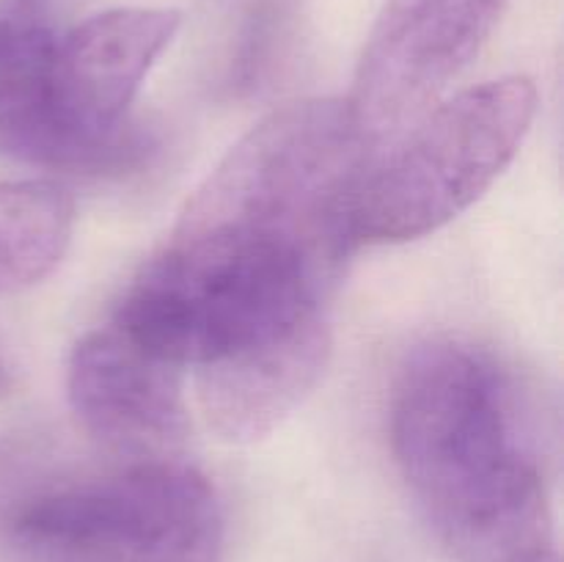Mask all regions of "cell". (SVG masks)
Returning a JSON list of instances; mask_svg holds the SVG:
<instances>
[{"label":"cell","mask_w":564,"mask_h":562,"mask_svg":"<svg viewBox=\"0 0 564 562\" xmlns=\"http://www.w3.org/2000/svg\"><path fill=\"white\" fill-rule=\"evenodd\" d=\"M532 402L490 350L433 339L402 364L391 452L441 543L501 562L549 543V499Z\"/></svg>","instance_id":"obj_1"},{"label":"cell","mask_w":564,"mask_h":562,"mask_svg":"<svg viewBox=\"0 0 564 562\" xmlns=\"http://www.w3.org/2000/svg\"><path fill=\"white\" fill-rule=\"evenodd\" d=\"M334 270L273 237L174 231L124 292L113 323L176 367H209L325 323Z\"/></svg>","instance_id":"obj_3"},{"label":"cell","mask_w":564,"mask_h":562,"mask_svg":"<svg viewBox=\"0 0 564 562\" xmlns=\"http://www.w3.org/2000/svg\"><path fill=\"white\" fill-rule=\"evenodd\" d=\"M55 36L0 17V152L47 165V64Z\"/></svg>","instance_id":"obj_11"},{"label":"cell","mask_w":564,"mask_h":562,"mask_svg":"<svg viewBox=\"0 0 564 562\" xmlns=\"http://www.w3.org/2000/svg\"><path fill=\"white\" fill-rule=\"evenodd\" d=\"M378 152L347 99L279 108L226 152L187 202L174 231H242L295 242L336 264L352 242L347 213Z\"/></svg>","instance_id":"obj_4"},{"label":"cell","mask_w":564,"mask_h":562,"mask_svg":"<svg viewBox=\"0 0 564 562\" xmlns=\"http://www.w3.org/2000/svg\"><path fill=\"white\" fill-rule=\"evenodd\" d=\"M72 413L108 457L169 461L187 435L185 369L116 323L75 345L66 369Z\"/></svg>","instance_id":"obj_8"},{"label":"cell","mask_w":564,"mask_h":562,"mask_svg":"<svg viewBox=\"0 0 564 562\" xmlns=\"http://www.w3.org/2000/svg\"><path fill=\"white\" fill-rule=\"evenodd\" d=\"M213 485L180 457L50 466L0 446V545L22 562H213Z\"/></svg>","instance_id":"obj_2"},{"label":"cell","mask_w":564,"mask_h":562,"mask_svg":"<svg viewBox=\"0 0 564 562\" xmlns=\"http://www.w3.org/2000/svg\"><path fill=\"white\" fill-rule=\"evenodd\" d=\"M330 350L334 336L325 320L275 345L193 369L204 422L226 444L264 439L317 389Z\"/></svg>","instance_id":"obj_9"},{"label":"cell","mask_w":564,"mask_h":562,"mask_svg":"<svg viewBox=\"0 0 564 562\" xmlns=\"http://www.w3.org/2000/svg\"><path fill=\"white\" fill-rule=\"evenodd\" d=\"M9 391V372H6V364L0 361V397Z\"/></svg>","instance_id":"obj_13"},{"label":"cell","mask_w":564,"mask_h":562,"mask_svg":"<svg viewBox=\"0 0 564 562\" xmlns=\"http://www.w3.org/2000/svg\"><path fill=\"white\" fill-rule=\"evenodd\" d=\"M501 562H560V554H556L551 545H543V549L523 551V554H516L510 556V560H501Z\"/></svg>","instance_id":"obj_12"},{"label":"cell","mask_w":564,"mask_h":562,"mask_svg":"<svg viewBox=\"0 0 564 562\" xmlns=\"http://www.w3.org/2000/svg\"><path fill=\"white\" fill-rule=\"evenodd\" d=\"M75 204L47 180L0 182V295L47 279L69 248Z\"/></svg>","instance_id":"obj_10"},{"label":"cell","mask_w":564,"mask_h":562,"mask_svg":"<svg viewBox=\"0 0 564 562\" xmlns=\"http://www.w3.org/2000/svg\"><path fill=\"white\" fill-rule=\"evenodd\" d=\"M538 86L512 75L444 97L364 165L347 213L356 246H397L452 224L516 160Z\"/></svg>","instance_id":"obj_5"},{"label":"cell","mask_w":564,"mask_h":562,"mask_svg":"<svg viewBox=\"0 0 564 562\" xmlns=\"http://www.w3.org/2000/svg\"><path fill=\"white\" fill-rule=\"evenodd\" d=\"M180 28L171 9H110L53 42L47 165L97 169L124 147L127 110Z\"/></svg>","instance_id":"obj_6"},{"label":"cell","mask_w":564,"mask_h":562,"mask_svg":"<svg viewBox=\"0 0 564 562\" xmlns=\"http://www.w3.org/2000/svg\"><path fill=\"white\" fill-rule=\"evenodd\" d=\"M507 0H389L364 44L347 105L375 149L446 97Z\"/></svg>","instance_id":"obj_7"}]
</instances>
